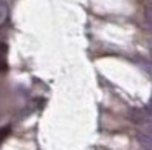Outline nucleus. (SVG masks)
<instances>
[{
	"label": "nucleus",
	"mask_w": 152,
	"mask_h": 150,
	"mask_svg": "<svg viewBox=\"0 0 152 150\" xmlns=\"http://www.w3.org/2000/svg\"><path fill=\"white\" fill-rule=\"evenodd\" d=\"M4 18H5V8L4 7H0V21H2Z\"/></svg>",
	"instance_id": "f257e3e1"
}]
</instances>
